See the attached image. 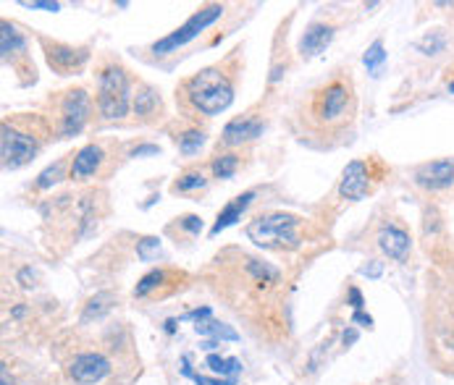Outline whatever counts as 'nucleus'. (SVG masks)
I'll use <instances>...</instances> for the list:
<instances>
[{
  "mask_svg": "<svg viewBox=\"0 0 454 385\" xmlns=\"http://www.w3.org/2000/svg\"><path fill=\"white\" fill-rule=\"evenodd\" d=\"M418 48H420V50H428V52H433V50H438V48H444V40H441V37H436V40H433V43H431V37H428V40H426V43H420Z\"/></svg>",
  "mask_w": 454,
  "mask_h": 385,
  "instance_id": "72a5a7b5",
  "label": "nucleus"
},
{
  "mask_svg": "<svg viewBox=\"0 0 454 385\" xmlns=\"http://www.w3.org/2000/svg\"><path fill=\"white\" fill-rule=\"evenodd\" d=\"M60 173H63V160H58L55 165H50L48 171H43L40 173V179H37V186L40 189H48V186H53L55 181L60 179Z\"/></svg>",
  "mask_w": 454,
  "mask_h": 385,
  "instance_id": "cd10ccee",
  "label": "nucleus"
},
{
  "mask_svg": "<svg viewBox=\"0 0 454 385\" xmlns=\"http://www.w3.org/2000/svg\"><path fill=\"white\" fill-rule=\"evenodd\" d=\"M158 252H161V241H158V239H142V241H139L137 255L142 257L145 262H150V260H153Z\"/></svg>",
  "mask_w": 454,
  "mask_h": 385,
  "instance_id": "c756f323",
  "label": "nucleus"
},
{
  "mask_svg": "<svg viewBox=\"0 0 454 385\" xmlns=\"http://www.w3.org/2000/svg\"><path fill=\"white\" fill-rule=\"evenodd\" d=\"M142 155H158V147L155 145H142L134 150V157H142Z\"/></svg>",
  "mask_w": 454,
  "mask_h": 385,
  "instance_id": "e433bc0d",
  "label": "nucleus"
},
{
  "mask_svg": "<svg viewBox=\"0 0 454 385\" xmlns=\"http://www.w3.org/2000/svg\"><path fill=\"white\" fill-rule=\"evenodd\" d=\"M331 37H334V26L328 24H313L302 35L300 40V52L302 58H313V55H318V52L323 50L328 43H331Z\"/></svg>",
  "mask_w": 454,
  "mask_h": 385,
  "instance_id": "2eb2a0df",
  "label": "nucleus"
},
{
  "mask_svg": "<svg viewBox=\"0 0 454 385\" xmlns=\"http://www.w3.org/2000/svg\"><path fill=\"white\" fill-rule=\"evenodd\" d=\"M195 330H198L200 335H213V338H218V341H237L239 338V333L234 330V328L223 325V323H215V320H200L198 325H195Z\"/></svg>",
  "mask_w": 454,
  "mask_h": 385,
  "instance_id": "6ab92c4d",
  "label": "nucleus"
},
{
  "mask_svg": "<svg viewBox=\"0 0 454 385\" xmlns=\"http://www.w3.org/2000/svg\"><path fill=\"white\" fill-rule=\"evenodd\" d=\"M247 273L255 278L257 283H276L279 281V270L268 262H260V260H247Z\"/></svg>",
  "mask_w": 454,
  "mask_h": 385,
  "instance_id": "4be33fe9",
  "label": "nucleus"
},
{
  "mask_svg": "<svg viewBox=\"0 0 454 385\" xmlns=\"http://www.w3.org/2000/svg\"><path fill=\"white\" fill-rule=\"evenodd\" d=\"M134 113L139 118H153L161 113V97L155 94V89L150 87H139L137 97H134Z\"/></svg>",
  "mask_w": 454,
  "mask_h": 385,
  "instance_id": "a211bd4d",
  "label": "nucleus"
},
{
  "mask_svg": "<svg viewBox=\"0 0 454 385\" xmlns=\"http://www.w3.org/2000/svg\"><path fill=\"white\" fill-rule=\"evenodd\" d=\"M113 307V296L111 294H97L92 299L87 301L85 307V315H82V323H90V320H97V317H103L105 312H111Z\"/></svg>",
  "mask_w": 454,
  "mask_h": 385,
  "instance_id": "aec40b11",
  "label": "nucleus"
},
{
  "mask_svg": "<svg viewBox=\"0 0 454 385\" xmlns=\"http://www.w3.org/2000/svg\"><path fill=\"white\" fill-rule=\"evenodd\" d=\"M221 13H223V6H218V3L200 9L198 13H192V16L187 18V24H181L176 32H171V35L163 37V40H158V43L153 45V52L155 55H168V52H176L179 48H184L187 43H192L195 37H200V32H205L213 21H218Z\"/></svg>",
  "mask_w": 454,
  "mask_h": 385,
  "instance_id": "39448f33",
  "label": "nucleus"
},
{
  "mask_svg": "<svg viewBox=\"0 0 454 385\" xmlns=\"http://www.w3.org/2000/svg\"><path fill=\"white\" fill-rule=\"evenodd\" d=\"M297 223H300V218H294V215L274 213L249 223L247 236L260 247H300V239L294 233Z\"/></svg>",
  "mask_w": 454,
  "mask_h": 385,
  "instance_id": "20e7f679",
  "label": "nucleus"
},
{
  "mask_svg": "<svg viewBox=\"0 0 454 385\" xmlns=\"http://www.w3.org/2000/svg\"><path fill=\"white\" fill-rule=\"evenodd\" d=\"M90 94L85 89H71L63 97V105H60V126L58 134L60 139L77 137L79 131L85 128L87 118H90Z\"/></svg>",
  "mask_w": 454,
  "mask_h": 385,
  "instance_id": "0eeeda50",
  "label": "nucleus"
},
{
  "mask_svg": "<svg viewBox=\"0 0 454 385\" xmlns=\"http://www.w3.org/2000/svg\"><path fill=\"white\" fill-rule=\"evenodd\" d=\"M252 199H255V191H244V194H239L237 199H232V202H229V205H226L221 213H218V221H215V225L210 228V236H218L223 228H229L232 223L239 221L242 213L247 210Z\"/></svg>",
  "mask_w": 454,
  "mask_h": 385,
  "instance_id": "dca6fc26",
  "label": "nucleus"
},
{
  "mask_svg": "<svg viewBox=\"0 0 454 385\" xmlns=\"http://www.w3.org/2000/svg\"><path fill=\"white\" fill-rule=\"evenodd\" d=\"M0 29H3V32H0V52H3V58L9 60L11 55L24 52V37H21V32H18L16 26L3 21Z\"/></svg>",
  "mask_w": 454,
  "mask_h": 385,
  "instance_id": "f3484780",
  "label": "nucleus"
},
{
  "mask_svg": "<svg viewBox=\"0 0 454 385\" xmlns=\"http://www.w3.org/2000/svg\"><path fill=\"white\" fill-rule=\"evenodd\" d=\"M415 181H418L423 189H444L454 181V163L452 160H438V163L423 165L418 173H415Z\"/></svg>",
  "mask_w": 454,
  "mask_h": 385,
  "instance_id": "f8f14e48",
  "label": "nucleus"
},
{
  "mask_svg": "<svg viewBox=\"0 0 454 385\" xmlns=\"http://www.w3.org/2000/svg\"><path fill=\"white\" fill-rule=\"evenodd\" d=\"M381 270H384V267H381V262H370V265L362 267V275H368V278H378V275H381Z\"/></svg>",
  "mask_w": 454,
  "mask_h": 385,
  "instance_id": "f704fd0d",
  "label": "nucleus"
},
{
  "mask_svg": "<svg viewBox=\"0 0 454 385\" xmlns=\"http://www.w3.org/2000/svg\"><path fill=\"white\" fill-rule=\"evenodd\" d=\"M352 323H362V325H370L373 320H370V315H362V312H355V315H352Z\"/></svg>",
  "mask_w": 454,
  "mask_h": 385,
  "instance_id": "58836bf2",
  "label": "nucleus"
},
{
  "mask_svg": "<svg viewBox=\"0 0 454 385\" xmlns=\"http://www.w3.org/2000/svg\"><path fill=\"white\" fill-rule=\"evenodd\" d=\"M352 111H355L352 84L342 77L331 79L328 84L315 89L308 105L310 121L318 128H326V131H336V128L347 126V121L352 118Z\"/></svg>",
  "mask_w": 454,
  "mask_h": 385,
  "instance_id": "f257e3e1",
  "label": "nucleus"
},
{
  "mask_svg": "<svg viewBox=\"0 0 454 385\" xmlns=\"http://www.w3.org/2000/svg\"><path fill=\"white\" fill-rule=\"evenodd\" d=\"M187 97L200 113L218 116V113L232 105L234 87L218 66L215 69H202L198 77H192L187 82Z\"/></svg>",
  "mask_w": 454,
  "mask_h": 385,
  "instance_id": "f03ea898",
  "label": "nucleus"
},
{
  "mask_svg": "<svg viewBox=\"0 0 454 385\" xmlns=\"http://www.w3.org/2000/svg\"><path fill=\"white\" fill-rule=\"evenodd\" d=\"M239 168V157L237 155H221L213 160V176L215 179H232Z\"/></svg>",
  "mask_w": 454,
  "mask_h": 385,
  "instance_id": "5701e85b",
  "label": "nucleus"
},
{
  "mask_svg": "<svg viewBox=\"0 0 454 385\" xmlns=\"http://www.w3.org/2000/svg\"><path fill=\"white\" fill-rule=\"evenodd\" d=\"M166 275H168L166 270H153V273H147L145 278L137 283V289H134V296H139V299H142V296H147L150 291H155V289H158V286L166 281Z\"/></svg>",
  "mask_w": 454,
  "mask_h": 385,
  "instance_id": "b1692460",
  "label": "nucleus"
},
{
  "mask_svg": "<svg viewBox=\"0 0 454 385\" xmlns=\"http://www.w3.org/2000/svg\"><path fill=\"white\" fill-rule=\"evenodd\" d=\"M202 145H205L202 131H187V134H181L179 137V150L184 155H195Z\"/></svg>",
  "mask_w": 454,
  "mask_h": 385,
  "instance_id": "393cba45",
  "label": "nucleus"
},
{
  "mask_svg": "<svg viewBox=\"0 0 454 385\" xmlns=\"http://www.w3.org/2000/svg\"><path fill=\"white\" fill-rule=\"evenodd\" d=\"M189 320H198V323H200V320H202V317H210V309H207V307H202V309H195V312H189Z\"/></svg>",
  "mask_w": 454,
  "mask_h": 385,
  "instance_id": "4c0bfd02",
  "label": "nucleus"
},
{
  "mask_svg": "<svg viewBox=\"0 0 454 385\" xmlns=\"http://www.w3.org/2000/svg\"><path fill=\"white\" fill-rule=\"evenodd\" d=\"M449 92H452V94H454V82H452V84H449Z\"/></svg>",
  "mask_w": 454,
  "mask_h": 385,
  "instance_id": "37998d69",
  "label": "nucleus"
},
{
  "mask_svg": "<svg viewBox=\"0 0 454 385\" xmlns=\"http://www.w3.org/2000/svg\"><path fill=\"white\" fill-rule=\"evenodd\" d=\"M362 60H365V66H368L370 71H376L378 66H381V63L386 60L384 43H381V40H376V43L368 48V52H365V58H362Z\"/></svg>",
  "mask_w": 454,
  "mask_h": 385,
  "instance_id": "bb28decb",
  "label": "nucleus"
},
{
  "mask_svg": "<svg viewBox=\"0 0 454 385\" xmlns=\"http://www.w3.org/2000/svg\"><path fill=\"white\" fill-rule=\"evenodd\" d=\"M342 197L347 199H365V194L370 191V168L365 160H352L342 173V184H339Z\"/></svg>",
  "mask_w": 454,
  "mask_h": 385,
  "instance_id": "1a4fd4ad",
  "label": "nucleus"
},
{
  "mask_svg": "<svg viewBox=\"0 0 454 385\" xmlns=\"http://www.w3.org/2000/svg\"><path fill=\"white\" fill-rule=\"evenodd\" d=\"M0 383H3V385H11V383H9V369H6V367L0 369Z\"/></svg>",
  "mask_w": 454,
  "mask_h": 385,
  "instance_id": "a19ab883",
  "label": "nucleus"
},
{
  "mask_svg": "<svg viewBox=\"0 0 454 385\" xmlns=\"http://www.w3.org/2000/svg\"><path fill=\"white\" fill-rule=\"evenodd\" d=\"M90 52L82 50V48H69V45L60 43H48L45 40V58L50 63V69H55L58 74H71L85 66V60Z\"/></svg>",
  "mask_w": 454,
  "mask_h": 385,
  "instance_id": "9d476101",
  "label": "nucleus"
},
{
  "mask_svg": "<svg viewBox=\"0 0 454 385\" xmlns=\"http://www.w3.org/2000/svg\"><path fill=\"white\" fill-rule=\"evenodd\" d=\"M35 278H37V273L32 270V267H24V270L18 273V283H21L24 289H29V286H35Z\"/></svg>",
  "mask_w": 454,
  "mask_h": 385,
  "instance_id": "2f4dec72",
  "label": "nucleus"
},
{
  "mask_svg": "<svg viewBox=\"0 0 454 385\" xmlns=\"http://www.w3.org/2000/svg\"><path fill=\"white\" fill-rule=\"evenodd\" d=\"M378 247L391 260H404L410 252V236L396 225H386L384 231L378 233Z\"/></svg>",
  "mask_w": 454,
  "mask_h": 385,
  "instance_id": "4468645a",
  "label": "nucleus"
},
{
  "mask_svg": "<svg viewBox=\"0 0 454 385\" xmlns=\"http://www.w3.org/2000/svg\"><path fill=\"white\" fill-rule=\"evenodd\" d=\"M350 301H352V307L357 309V312H360L362 304H365V301H362V294L357 291V289H350Z\"/></svg>",
  "mask_w": 454,
  "mask_h": 385,
  "instance_id": "c9c22d12",
  "label": "nucleus"
},
{
  "mask_svg": "<svg viewBox=\"0 0 454 385\" xmlns=\"http://www.w3.org/2000/svg\"><path fill=\"white\" fill-rule=\"evenodd\" d=\"M21 6H24V9H43V11H58L60 6L58 3H48V0H32V3H21Z\"/></svg>",
  "mask_w": 454,
  "mask_h": 385,
  "instance_id": "7c9ffc66",
  "label": "nucleus"
},
{
  "mask_svg": "<svg viewBox=\"0 0 454 385\" xmlns=\"http://www.w3.org/2000/svg\"><path fill=\"white\" fill-rule=\"evenodd\" d=\"M111 372V362L103 354H79L69 364V377L79 385H94Z\"/></svg>",
  "mask_w": 454,
  "mask_h": 385,
  "instance_id": "6e6552de",
  "label": "nucleus"
},
{
  "mask_svg": "<svg viewBox=\"0 0 454 385\" xmlns=\"http://www.w3.org/2000/svg\"><path fill=\"white\" fill-rule=\"evenodd\" d=\"M173 328H176V320H168V323H166V330H168V333H173Z\"/></svg>",
  "mask_w": 454,
  "mask_h": 385,
  "instance_id": "79ce46f5",
  "label": "nucleus"
},
{
  "mask_svg": "<svg viewBox=\"0 0 454 385\" xmlns=\"http://www.w3.org/2000/svg\"><path fill=\"white\" fill-rule=\"evenodd\" d=\"M355 341H357V333H355V330L344 333V343H355Z\"/></svg>",
  "mask_w": 454,
  "mask_h": 385,
  "instance_id": "ea45409f",
  "label": "nucleus"
},
{
  "mask_svg": "<svg viewBox=\"0 0 454 385\" xmlns=\"http://www.w3.org/2000/svg\"><path fill=\"white\" fill-rule=\"evenodd\" d=\"M129 77L119 63H108L97 74V111L108 121L124 118L129 111Z\"/></svg>",
  "mask_w": 454,
  "mask_h": 385,
  "instance_id": "7ed1b4c3",
  "label": "nucleus"
},
{
  "mask_svg": "<svg viewBox=\"0 0 454 385\" xmlns=\"http://www.w3.org/2000/svg\"><path fill=\"white\" fill-rule=\"evenodd\" d=\"M263 131V123L257 118H252V116H239V118H234L226 123V128H223V145H242V142H249V139H255L257 134Z\"/></svg>",
  "mask_w": 454,
  "mask_h": 385,
  "instance_id": "ddd939ff",
  "label": "nucleus"
},
{
  "mask_svg": "<svg viewBox=\"0 0 454 385\" xmlns=\"http://www.w3.org/2000/svg\"><path fill=\"white\" fill-rule=\"evenodd\" d=\"M202 184H205L202 173H200V171H187L179 181H176V184H173V189H176V191H192V189H200Z\"/></svg>",
  "mask_w": 454,
  "mask_h": 385,
  "instance_id": "a878e982",
  "label": "nucleus"
},
{
  "mask_svg": "<svg viewBox=\"0 0 454 385\" xmlns=\"http://www.w3.org/2000/svg\"><path fill=\"white\" fill-rule=\"evenodd\" d=\"M207 367L213 369V372H218V375L239 377L242 362L234 359V357H218V354H210V357H207Z\"/></svg>",
  "mask_w": 454,
  "mask_h": 385,
  "instance_id": "412c9836",
  "label": "nucleus"
},
{
  "mask_svg": "<svg viewBox=\"0 0 454 385\" xmlns=\"http://www.w3.org/2000/svg\"><path fill=\"white\" fill-rule=\"evenodd\" d=\"M184 375L192 377L198 385H237V377H223V380H215V377H205V375H195L189 367H184Z\"/></svg>",
  "mask_w": 454,
  "mask_h": 385,
  "instance_id": "c85d7f7f",
  "label": "nucleus"
},
{
  "mask_svg": "<svg viewBox=\"0 0 454 385\" xmlns=\"http://www.w3.org/2000/svg\"><path fill=\"white\" fill-rule=\"evenodd\" d=\"M40 150L35 134L21 131V128L11 126L9 121L3 123V137H0V155H3V168H21L24 163H29Z\"/></svg>",
  "mask_w": 454,
  "mask_h": 385,
  "instance_id": "423d86ee",
  "label": "nucleus"
},
{
  "mask_svg": "<svg viewBox=\"0 0 454 385\" xmlns=\"http://www.w3.org/2000/svg\"><path fill=\"white\" fill-rule=\"evenodd\" d=\"M103 147L100 145H85L74 155V163H71V179L74 181H85L90 176L100 171V165H103Z\"/></svg>",
  "mask_w": 454,
  "mask_h": 385,
  "instance_id": "9b49d317",
  "label": "nucleus"
},
{
  "mask_svg": "<svg viewBox=\"0 0 454 385\" xmlns=\"http://www.w3.org/2000/svg\"><path fill=\"white\" fill-rule=\"evenodd\" d=\"M181 225L187 228V231H192V233H198L200 228H202V221H200L198 215H187L184 221H181Z\"/></svg>",
  "mask_w": 454,
  "mask_h": 385,
  "instance_id": "473e14b6",
  "label": "nucleus"
}]
</instances>
